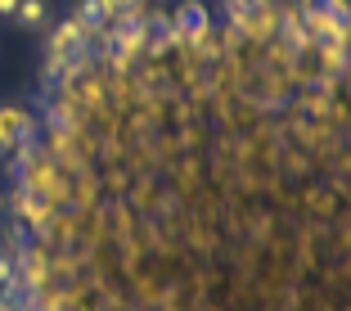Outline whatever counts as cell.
Returning <instances> with one entry per match:
<instances>
[{
  "label": "cell",
  "mask_w": 351,
  "mask_h": 311,
  "mask_svg": "<svg viewBox=\"0 0 351 311\" xmlns=\"http://www.w3.org/2000/svg\"><path fill=\"white\" fill-rule=\"evenodd\" d=\"M347 73H351V68H347Z\"/></svg>",
  "instance_id": "obj_16"
},
{
  "label": "cell",
  "mask_w": 351,
  "mask_h": 311,
  "mask_svg": "<svg viewBox=\"0 0 351 311\" xmlns=\"http://www.w3.org/2000/svg\"><path fill=\"white\" fill-rule=\"evenodd\" d=\"M113 14H135V10H145V0H104Z\"/></svg>",
  "instance_id": "obj_12"
},
{
  "label": "cell",
  "mask_w": 351,
  "mask_h": 311,
  "mask_svg": "<svg viewBox=\"0 0 351 311\" xmlns=\"http://www.w3.org/2000/svg\"><path fill=\"white\" fill-rule=\"evenodd\" d=\"M275 32H279V5L275 0H252V19H248V32H243V36L270 41Z\"/></svg>",
  "instance_id": "obj_4"
},
{
  "label": "cell",
  "mask_w": 351,
  "mask_h": 311,
  "mask_svg": "<svg viewBox=\"0 0 351 311\" xmlns=\"http://www.w3.org/2000/svg\"><path fill=\"white\" fill-rule=\"evenodd\" d=\"M0 311H23V307H14V302H0Z\"/></svg>",
  "instance_id": "obj_14"
},
{
  "label": "cell",
  "mask_w": 351,
  "mask_h": 311,
  "mask_svg": "<svg viewBox=\"0 0 351 311\" xmlns=\"http://www.w3.org/2000/svg\"><path fill=\"white\" fill-rule=\"evenodd\" d=\"M19 122H23V108H0V158L14 154V145H19Z\"/></svg>",
  "instance_id": "obj_7"
},
{
  "label": "cell",
  "mask_w": 351,
  "mask_h": 311,
  "mask_svg": "<svg viewBox=\"0 0 351 311\" xmlns=\"http://www.w3.org/2000/svg\"><path fill=\"white\" fill-rule=\"evenodd\" d=\"M45 122L54 126V131H73V108H63V104H45Z\"/></svg>",
  "instance_id": "obj_11"
},
{
  "label": "cell",
  "mask_w": 351,
  "mask_h": 311,
  "mask_svg": "<svg viewBox=\"0 0 351 311\" xmlns=\"http://www.w3.org/2000/svg\"><path fill=\"white\" fill-rule=\"evenodd\" d=\"M14 10H19V0H0V19H14Z\"/></svg>",
  "instance_id": "obj_13"
},
{
  "label": "cell",
  "mask_w": 351,
  "mask_h": 311,
  "mask_svg": "<svg viewBox=\"0 0 351 311\" xmlns=\"http://www.w3.org/2000/svg\"><path fill=\"white\" fill-rule=\"evenodd\" d=\"M77 23H82L86 36H99V32L113 23V10H108L104 0H82V5H77Z\"/></svg>",
  "instance_id": "obj_6"
},
{
  "label": "cell",
  "mask_w": 351,
  "mask_h": 311,
  "mask_svg": "<svg viewBox=\"0 0 351 311\" xmlns=\"http://www.w3.org/2000/svg\"><path fill=\"white\" fill-rule=\"evenodd\" d=\"M275 36H284V45H289L293 54H306L311 50V36H306V23H302V10H279V32Z\"/></svg>",
  "instance_id": "obj_5"
},
{
  "label": "cell",
  "mask_w": 351,
  "mask_h": 311,
  "mask_svg": "<svg viewBox=\"0 0 351 311\" xmlns=\"http://www.w3.org/2000/svg\"><path fill=\"white\" fill-rule=\"evenodd\" d=\"M176 50V27H171V14L154 10L145 19V54H167Z\"/></svg>",
  "instance_id": "obj_2"
},
{
  "label": "cell",
  "mask_w": 351,
  "mask_h": 311,
  "mask_svg": "<svg viewBox=\"0 0 351 311\" xmlns=\"http://www.w3.org/2000/svg\"><path fill=\"white\" fill-rule=\"evenodd\" d=\"M14 19H19L23 27H45V23H50V10H45V0H19Z\"/></svg>",
  "instance_id": "obj_8"
},
{
  "label": "cell",
  "mask_w": 351,
  "mask_h": 311,
  "mask_svg": "<svg viewBox=\"0 0 351 311\" xmlns=\"http://www.w3.org/2000/svg\"><path fill=\"white\" fill-rule=\"evenodd\" d=\"M320 54H324V73L329 77H342L351 68V45H324Z\"/></svg>",
  "instance_id": "obj_9"
},
{
  "label": "cell",
  "mask_w": 351,
  "mask_h": 311,
  "mask_svg": "<svg viewBox=\"0 0 351 311\" xmlns=\"http://www.w3.org/2000/svg\"><path fill=\"white\" fill-rule=\"evenodd\" d=\"M0 302H5V293H0Z\"/></svg>",
  "instance_id": "obj_15"
},
{
  "label": "cell",
  "mask_w": 351,
  "mask_h": 311,
  "mask_svg": "<svg viewBox=\"0 0 351 311\" xmlns=\"http://www.w3.org/2000/svg\"><path fill=\"white\" fill-rule=\"evenodd\" d=\"M86 41H90V36H86L82 32V23L77 19H68V23H59V27L50 32V41H45V54H77V50H86Z\"/></svg>",
  "instance_id": "obj_3"
},
{
  "label": "cell",
  "mask_w": 351,
  "mask_h": 311,
  "mask_svg": "<svg viewBox=\"0 0 351 311\" xmlns=\"http://www.w3.org/2000/svg\"><path fill=\"white\" fill-rule=\"evenodd\" d=\"M171 27H176V45H189V50H198V45L207 41L212 14H207V5H198V0H185V5L171 14Z\"/></svg>",
  "instance_id": "obj_1"
},
{
  "label": "cell",
  "mask_w": 351,
  "mask_h": 311,
  "mask_svg": "<svg viewBox=\"0 0 351 311\" xmlns=\"http://www.w3.org/2000/svg\"><path fill=\"white\" fill-rule=\"evenodd\" d=\"M221 14H226L230 27L248 32V19H252V0H221Z\"/></svg>",
  "instance_id": "obj_10"
}]
</instances>
